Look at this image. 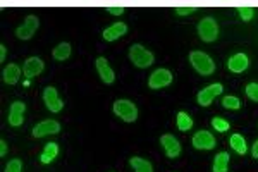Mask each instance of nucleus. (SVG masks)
Wrapping results in <instances>:
<instances>
[{
  "instance_id": "1",
  "label": "nucleus",
  "mask_w": 258,
  "mask_h": 172,
  "mask_svg": "<svg viewBox=\"0 0 258 172\" xmlns=\"http://www.w3.org/2000/svg\"><path fill=\"white\" fill-rule=\"evenodd\" d=\"M189 62H191V66L195 67V71L202 74V76H210L215 71V62L212 61V57L207 55L205 52H191Z\"/></svg>"
},
{
  "instance_id": "2",
  "label": "nucleus",
  "mask_w": 258,
  "mask_h": 172,
  "mask_svg": "<svg viewBox=\"0 0 258 172\" xmlns=\"http://www.w3.org/2000/svg\"><path fill=\"white\" fill-rule=\"evenodd\" d=\"M129 59H131L133 64L136 67H140V69H147V67L152 66L153 61H155L153 53L145 48L143 45H138V43H135L129 48Z\"/></svg>"
},
{
  "instance_id": "3",
  "label": "nucleus",
  "mask_w": 258,
  "mask_h": 172,
  "mask_svg": "<svg viewBox=\"0 0 258 172\" xmlns=\"http://www.w3.org/2000/svg\"><path fill=\"white\" fill-rule=\"evenodd\" d=\"M114 114L122 121H126V123H135L138 119V108L129 100H115Z\"/></svg>"
},
{
  "instance_id": "4",
  "label": "nucleus",
  "mask_w": 258,
  "mask_h": 172,
  "mask_svg": "<svg viewBox=\"0 0 258 172\" xmlns=\"http://www.w3.org/2000/svg\"><path fill=\"white\" fill-rule=\"evenodd\" d=\"M198 35L200 38L207 43H212V41L217 40L219 36V26H217V21L214 18H205L198 23Z\"/></svg>"
},
{
  "instance_id": "5",
  "label": "nucleus",
  "mask_w": 258,
  "mask_h": 172,
  "mask_svg": "<svg viewBox=\"0 0 258 172\" xmlns=\"http://www.w3.org/2000/svg\"><path fill=\"white\" fill-rule=\"evenodd\" d=\"M38 26H40V19L36 18V16H28V18L24 19V24H21V26L16 29V36H18L19 40H30L33 38V35H35Z\"/></svg>"
},
{
  "instance_id": "6",
  "label": "nucleus",
  "mask_w": 258,
  "mask_h": 172,
  "mask_svg": "<svg viewBox=\"0 0 258 172\" xmlns=\"http://www.w3.org/2000/svg\"><path fill=\"white\" fill-rule=\"evenodd\" d=\"M172 83V73L169 69H157L155 73L150 76L148 79V86L152 90H160V88H165Z\"/></svg>"
},
{
  "instance_id": "7",
  "label": "nucleus",
  "mask_w": 258,
  "mask_h": 172,
  "mask_svg": "<svg viewBox=\"0 0 258 172\" xmlns=\"http://www.w3.org/2000/svg\"><path fill=\"white\" fill-rule=\"evenodd\" d=\"M43 102L45 105L50 112H60L62 107H64V103H62V100L59 98V93H57V90L53 86H48L45 88L43 91Z\"/></svg>"
},
{
  "instance_id": "8",
  "label": "nucleus",
  "mask_w": 258,
  "mask_h": 172,
  "mask_svg": "<svg viewBox=\"0 0 258 172\" xmlns=\"http://www.w3.org/2000/svg\"><path fill=\"white\" fill-rule=\"evenodd\" d=\"M222 90H224V88H222V85H220V83H214V85L207 86L205 90H202L198 93V96H197L198 103L202 107H209L210 103H212V100H214L217 95L222 93Z\"/></svg>"
},
{
  "instance_id": "9",
  "label": "nucleus",
  "mask_w": 258,
  "mask_h": 172,
  "mask_svg": "<svg viewBox=\"0 0 258 172\" xmlns=\"http://www.w3.org/2000/svg\"><path fill=\"white\" fill-rule=\"evenodd\" d=\"M191 143H193V146L197 150H212L215 146V138L212 136V133L202 129V131H198L195 134Z\"/></svg>"
},
{
  "instance_id": "10",
  "label": "nucleus",
  "mask_w": 258,
  "mask_h": 172,
  "mask_svg": "<svg viewBox=\"0 0 258 172\" xmlns=\"http://www.w3.org/2000/svg\"><path fill=\"white\" fill-rule=\"evenodd\" d=\"M160 145L169 158H176L181 155V145H179V141L172 134H164V136L160 138Z\"/></svg>"
},
{
  "instance_id": "11",
  "label": "nucleus",
  "mask_w": 258,
  "mask_h": 172,
  "mask_svg": "<svg viewBox=\"0 0 258 172\" xmlns=\"http://www.w3.org/2000/svg\"><path fill=\"white\" fill-rule=\"evenodd\" d=\"M60 131V124L57 121H43V123L36 124L33 128V136L35 138H43V136H48V134H57Z\"/></svg>"
},
{
  "instance_id": "12",
  "label": "nucleus",
  "mask_w": 258,
  "mask_h": 172,
  "mask_svg": "<svg viewBox=\"0 0 258 172\" xmlns=\"http://www.w3.org/2000/svg\"><path fill=\"white\" fill-rule=\"evenodd\" d=\"M43 69H45V64H43V61L38 59V57H30L23 66L24 76H26L28 79L38 76V74H41V71H43Z\"/></svg>"
},
{
  "instance_id": "13",
  "label": "nucleus",
  "mask_w": 258,
  "mask_h": 172,
  "mask_svg": "<svg viewBox=\"0 0 258 172\" xmlns=\"http://www.w3.org/2000/svg\"><path fill=\"white\" fill-rule=\"evenodd\" d=\"M97 71H98L100 78H102V81L105 83V85H112V83H114L115 74H114V71H112V67L109 66V62H107L105 57L97 59Z\"/></svg>"
},
{
  "instance_id": "14",
  "label": "nucleus",
  "mask_w": 258,
  "mask_h": 172,
  "mask_svg": "<svg viewBox=\"0 0 258 172\" xmlns=\"http://www.w3.org/2000/svg\"><path fill=\"white\" fill-rule=\"evenodd\" d=\"M24 110H26V105L23 102H14L11 105V112H9V124L14 126V128H19L24 121Z\"/></svg>"
},
{
  "instance_id": "15",
  "label": "nucleus",
  "mask_w": 258,
  "mask_h": 172,
  "mask_svg": "<svg viewBox=\"0 0 258 172\" xmlns=\"http://www.w3.org/2000/svg\"><path fill=\"white\" fill-rule=\"evenodd\" d=\"M248 64H249V61H248V57L244 55V53H236V55H232L227 61L229 71H232V73H236V74L243 73V71L248 67Z\"/></svg>"
},
{
  "instance_id": "16",
  "label": "nucleus",
  "mask_w": 258,
  "mask_h": 172,
  "mask_svg": "<svg viewBox=\"0 0 258 172\" xmlns=\"http://www.w3.org/2000/svg\"><path fill=\"white\" fill-rule=\"evenodd\" d=\"M127 33V26L124 23H115V24H112V26H109L103 31V40H107V41H114V40H117L120 38V36H124Z\"/></svg>"
},
{
  "instance_id": "17",
  "label": "nucleus",
  "mask_w": 258,
  "mask_h": 172,
  "mask_svg": "<svg viewBox=\"0 0 258 172\" xmlns=\"http://www.w3.org/2000/svg\"><path fill=\"white\" fill-rule=\"evenodd\" d=\"M19 76H21V67L16 66V64H9L6 66V69H4V83L6 85H16V83L19 81Z\"/></svg>"
},
{
  "instance_id": "18",
  "label": "nucleus",
  "mask_w": 258,
  "mask_h": 172,
  "mask_svg": "<svg viewBox=\"0 0 258 172\" xmlns=\"http://www.w3.org/2000/svg\"><path fill=\"white\" fill-rule=\"evenodd\" d=\"M59 155V145L57 143H47L45 145V148H43V152H41V157H40V160L41 163H50L53 160V158Z\"/></svg>"
},
{
  "instance_id": "19",
  "label": "nucleus",
  "mask_w": 258,
  "mask_h": 172,
  "mask_svg": "<svg viewBox=\"0 0 258 172\" xmlns=\"http://www.w3.org/2000/svg\"><path fill=\"white\" fill-rule=\"evenodd\" d=\"M229 145H231V148L239 155H244L248 150L246 141H244V138L241 136V134H232V136L229 138Z\"/></svg>"
},
{
  "instance_id": "20",
  "label": "nucleus",
  "mask_w": 258,
  "mask_h": 172,
  "mask_svg": "<svg viewBox=\"0 0 258 172\" xmlns=\"http://www.w3.org/2000/svg\"><path fill=\"white\" fill-rule=\"evenodd\" d=\"M129 163H131V167L135 169V172H153L152 163L148 160H145V158L133 157V158H129Z\"/></svg>"
},
{
  "instance_id": "21",
  "label": "nucleus",
  "mask_w": 258,
  "mask_h": 172,
  "mask_svg": "<svg viewBox=\"0 0 258 172\" xmlns=\"http://www.w3.org/2000/svg\"><path fill=\"white\" fill-rule=\"evenodd\" d=\"M227 165H229V153L227 152H220L215 155L214 172H227Z\"/></svg>"
},
{
  "instance_id": "22",
  "label": "nucleus",
  "mask_w": 258,
  "mask_h": 172,
  "mask_svg": "<svg viewBox=\"0 0 258 172\" xmlns=\"http://www.w3.org/2000/svg\"><path fill=\"white\" fill-rule=\"evenodd\" d=\"M52 55L55 61H66L69 55H71V45L69 43H59L55 48H53V52H52Z\"/></svg>"
},
{
  "instance_id": "23",
  "label": "nucleus",
  "mask_w": 258,
  "mask_h": 172,
  "mask_svg": "<svg viewBox=\"0 0 258 172\" xmlns=\"http://www.w3.org/2000/svg\"><path fill=\"white\" fill-rule=\"evenodd\" d=\"M176 123H177V129H179V131H189L191 126H193V119H191V117L186 114V112H179Z\"/></svg>"
},
{
  "instance_id": "24",
  "label": "nucleus",
  "mask_w": 258,
  "mask_h": 172,
  "mask_svg": "<svg viewBox=\"0 0 258 172\" xmlns=\"http://www.w3.org/2000/svg\"><path fill=\"white\" fill-rule=\"evenodd\" d=\"M212 126H214V129L219 133L229 131V123L226 119H222V117H214V119H212Z\"/></svg>"
},
{
  "instance_id": "25",
  "label": "nucleus",
  "mask_w": 258,
  "mask_h": 172,
  "mask_svg": "<svg viewBox=\"0 0 258 172\" xmlns=\"http://www.w3.org/2000/svg\"><path fill=\"white\" fill-rule=\"evenodd\" d=\"M222 105L226 108H232V110H238L241 107V102L238 96H224L222 98Z\"/></svg>"
},
{
  "instance_id": "26",
  "label": "nucleus",
  "mask_w": 258,
  "mask_h": 172,
  "mask_svg": "<svg viewBox=\"0 0 258 172\" xmlns=\"http://www.w3.org/2000/svg\"><path fill=\"white\" fill-rule=\"evenodd\" d=\"M248 98H251L253 102H258V83H249V85L244 88Z\"/></svg>"
},
{
  "instance_id": "27",
  "label": "nucleus",
  "mask_w": 258,
  "mask_h": 172,
  "mask_svg": "<svg viewBox=\"0 0 258 172\" xmlns=\"http://www.w3.org/2000/svg\"><path fill=\"white\" fill-rule=\"evenodd\" d=\"M238 12H239V16L243 21H251L253 14H255L253 7H238Z\"/></svg>"
},
{
  "instance_id": "28",
  "label": "nucleus",
  "mask_w": 258,
  "mask_h": 172,
  "mask_svg": "<svg viewBox=\"0 0 258 172\" xmlns=\"http://www.w3.org/2000/svg\"><path fill=\"white\" fill-rule=\"evenodd\" d=\"M6 172H21V160L14 158L6 165Z\"/></svg>"
},
{
  "instance_id": "29",
  "label": "nucleus",
  "mask_w": 258,
  "mask_h": 172,
  "mask_svg": "<svg viewBox=\"0 0 258 172\" xmlns=\"http://www.w3.org/2000/svg\"><path fill=\"white\" fill-rule=\"evenodd\" d=\"M195 11H197V7H177L176 14L177 16H188V14H191V12H195Z\"/></svg>"
},
{
  "instance_id": "30",
  "label": "nucleus",
  "mask_w": 258,
  "mask_h": 172,
  "mask_svg": "<svg viewBox=\"0 0 258 172\" xmlns=\"http://www.w3.org/2000/svg\"><path fill=\"white\" fill-rule=\"evenodd\" d=\"M107 12L112 16H120L124 12V7H107Z\"/></svg>"
},
{
  "instance_id": "31",
  "label": "nucleus",
  "mask_w": 258,
  "mask_h": 172,
  "mask_svg": "<svg viewBox=\"0 0 258 172\" xmlns=\"http://www.w3.org/2000/svg\"><path fill=\"white\" fill-rule=\"evenodd\" d=\"M6 55H7V48L6 45H0V61H6Z\"/></svg>"
},
{
  "instance_id": "32",
  "label": "nucleus",
  "mask_w": 258,
  "mask_h": 172,
  "mask_svg": "<svg viewBox=\"0 0 258 172\" xmlns=\"http://www.w3.org/2000/svg\"><path fill=\"white\" fill-rule=\"evenodd\" d=\"M7 153V143H6V141H0V155H2V157H4V155H6Z\"/></svg>"
},
{
  "instance_id": "33",
  "label": "nucleus",
  "mask_w": 258,
  "mask_h": 172,
  "mask_svg": "<svg viewBox=\"0 0 258 172\" xmlns=\"http://www.w3.org/2000/svg\"><path fill=\"white\" fill-rule=\"evenodd\" d=\"M251 153H253V158H258V140L255 141V145H253Z\"/></svg>"
}]
</instances>
